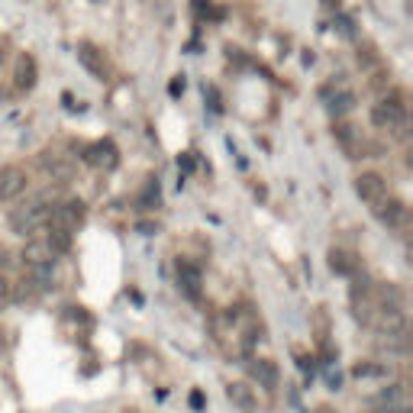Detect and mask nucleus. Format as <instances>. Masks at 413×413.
Instances as JSON below:
<instances>
[{"mask_svg": "<svg viewBox=\"0 0 413 413\" xmlns=\"http://www.w3.org/2000/svg\"><path fill=\"white\" fill-rule=\"evenodd\" d=\"M81 220H85V204L81 200H65V204L52 206L46 226L49 229H62V233H75Z\"/></svg>", "mask_w": 413, "mask_h": 413, "instance_id": "nucleus-4", "label": "nucleus"}, {"mask_svg": "<svg viewBox=\"0 0 413 413\" xmlns=\"http://www.w3.org/2000/svg\"><path fill=\"white\" fill-rule=\"evenodd\" d=\"M371 123L385 132H404V126H407L404 97L394 94V97H385L381 103H375V107H371Z\"/></svg>", "mask_w": 413, "mask_h": 413, "instance_id": "nucleus-1", "label": "nucleus"}, {"mask_svg": "<svg viewBox=\"0 0 413 413\" xmlns=\"http://www.w3.org/2000/svg\"><path fill=\"white\" fill-rule=\"evenodd\" d=\"M78 58H81V65H85L91 75H97V78L107 75V65H103L100 52H97L94 46H81V49H78Z\"/></svg>", "mask_w": 413, "mask_h": 413, "instance_id": "nucleus-10", "label": "nucleus"}, {"mask_svg": "<svg viewBox=\"0 0 413 413\" xmlns=\"http://www.w3.org/2000/svg\"><path fill=\"white\" fill-rule=\"evenodd\" d=\"M26 191V171L19 165H3L0 168V200H13Z\"/></svg>", "mask_w": 413, "mask_h": 413, "instance_id": "nucleus-6", "label": "nucleus"}, {"mask_svg": "<svg viewBox=\"0 0 413 413\" xmlns=\"http://www.w3.org/2000/svg\"><path fill=\"white\" fill-rule=\"evenodd\" d=\"M329 268L336 274H355L358 262L349 252H342V249H333V252H329Z\"/></svg>", "mask_w": 413, "mask_h": 413, "instance_id": "nucleus-13", "label": "nucleus"}, {"mask_svg": "<svg viewBox=\"0 0 413 413\" xmlns=\"http://www.w3.org/2000/svg\"><path fill=\"white\" fill-rule=\"evenodd\" d=\"M319 413H329V410H319Z\"/></svg>", "mask_w": 413, "mask_h": 413, "instance_id": "nucleus-22", "label": "nucleus"}, {"mask_svg": "<svg viewBox=\"0 0 413 413\" xmlns=\"http://www.w3.org/2000/svg\"><path fill=\"white\" fill-rule=\"evenodd\" d=\"M249 371H252V378L262 387H274V385H278V368H274L268 358H258V362H255Z\"/></svg>", "mask_w": 413, "mask_h": 413, "instance_id": "nucleus-11", "label": "nucleus"}, {"mask_svg": "<svg viewBox=\"0 0 413 413\" xmlns=\"http://www.w3.org/2000/svg\"><path fill=\"white\" fill-rule=\"evenodd\" d=\"M3 255H7V249H3V245H0V265H3Z\"/></svg>", "mask_w": 413, "mask_h": 413, "instance_id": "nucleus-21", "label": "nucleus"}, {"mask_svg": "<svg viewBox=\"0 0 413 413\" xmlns=\"http://www.w3.org/2000/svg\"><path fill=\"white\" fill-rule=\"evenodd\" d=\"M42 168H46V175H52V181H68L71 178V165H68L62 155H55V152L42 159Z\"/></svg>", "mask_w": 413, "mask_h": 413, "instance_id": "nucleus-12", "label": "nucleus"}, {"mask_svg": "<svg viewBox=\"0 0 413 413\" xmlns=\"http://www.w3.org/2000/svg\"><path fill=\"white\" fill-rule=\"evenodd\" d=\"M55 249L49 243L46 236H39V239H29L23 245V262L29 265V272H52V265H55Z\"/></svg>", "mask_w": 413, "mask_h": 413, "instance_id": "nucleus-3", "label": "nucleus"}, {"mask_svg": "<svg viewBox=\"0 0 413 413\" xmlns=\"http://www.w3.org/2000/svg\"><path fill=\"white\" fill-rule=\"evenodd\" d=\"M7 297H10V281L3 278V274H0V304L7 301Z\"/></svg>", "mask_w": 413, "mask_h": 413, "instance_id": "nucleus-17", "label": "nucleus"}, {"mask_svg": "<svg viewBox=\"0 0 413 413\" xmlns=\"http://www.w3.org/2000/svg\"><path fill=\"white\" fill-rule=\"evenodd\" d=\"M3 55H7V42L0 39V62H3Z\"/></svg>", "mask_w": 413, "mask_h": 413, "instance_id": "nucleus-19", "label": "nucleus"}, {"mask_svg": "<svg viewBox=\"0 0 413 413\" xmlns=\"http://www.w3.org/2000/svg\"><path fill=\"white\" fill-rule=\"evenodd\" d=\"M200 281H204V274H200L197 265L178 262V284H181V291L188 294V297H197L200 294Z\"/></svg>", "mask_w": 413, "mask_h": 413, "instance_id": "nucleus-8", "label": "nucleus"}, {"mask_svg": "<svg viewBox=\"0 0 413 413\" xmlns=\"http://www.w3.org/2000/svg\"><path fill=\"white\" fill-rule=\"evenodd\" d=\"M94 168H116V161H120V152H116V146H113L110 139H103V142H94L91 149H87V155H85Z\"/></svg>", "mask_w": 413, "mask_h": 413, "instance_id": "nucleus-7", "label": "nucleus"}, {"mask_svg": "<svg viewBox=\"0 0 413 413\" xmlns=\"http://www.w3.org/2000/svg\"><path fill=\"white\" fill-rule=\"evenodd\" d=\"M49 213H52V206L49 204L29 200V204L17 206V210L10 213V226H13V233L29 236V233H36V229H42V226L49 223Z\"/></svg>", "mask_w": 413, "mask_h": 413, "instance_id": "nucleus-2", "label": "nucleus"}, {"mask_svg": "<svg viewBox=\"0 0 413 413\" xmlns=\"http://www.w3.org/2000/svg\"><path fill=\"white\" fill-rule=\"evenodd\" d=\"M352 107H355V97L349 94V91H342V94H336V97H333V100H329V110L336 113V116H342V113H349V110H352Z\"/></svg>", "mask_w": 413, "mask_h": 413, "instance_id": "nucleus-16", "label": "nucleus"}, {"mask_svg": "<svg viewBox=\"0 0 413 413\" xmlns=\"http://www.w3.org/2000/svg\"><path fill=\"white\" fill-rule=\"evenodd\" d=\"M7 346V333H3V326H0V349Z\"/></svg>", "mask_w": 413, "mask_h": 413, "instance_id": "nucleus-20", "label": "nucleus"}, {"mask_svg": "<svg viewBox=\"0 0 413 413\" xmlns=\"http://www.w3.org/2000/svg\"><path fill=\"white\" fill-rule=\"evenodd\" d=\"M375 213L385 226H401L404 223V216H407V206L394 197H385L381 204H375Z\"/></svg>", "mask_w": 413, "mask_h": 413, "instance_id": "nucleus-9", "label": "nucleus"}, {"mask_svg": "<svg viewBox=\"0 0 413 413\" xmlns=\"http://www.w3.org/2000/svg\"><path fill=\"white\" fill-rule=\"evenodd\" d=\"M17 85L23 87V91H29V87L36 85V62L29 55H23L17 62Z\"/></svg>", "mask_w": 413, "mask_h": 413, "instance_id": "nucleus-14", "label": "nucleus"}, {"mask_svg": "<svg viewBox=\"0 0 413 413\" xmlns=\"http://www.w3.org/2000/svg\"><path fill=\"white\" fill-rule=\"evenodd\" d=\"M226 394H229L233 404L243 407V410H252V407H255V397H252V387H249V385H229V387H226Z\"/></svg>", "mask_w": 413, "mask_h": 413, "instance_id": "nucleus-15", "label": "nucleus"}, {"mask_svg": "<svg viewBox=\"0 0 413 413\" xmlns=\"http://www.w3.org/2000/svg\"><path fill=\"white\" fill-rule=\"evenodd\" d=\"M381 413H407L404 407H387V410H381Z\"/></svg>", "mask_w": 413, "mask_h": 413, "instance_id": "nucleus-18", "label": "nucleus"}, {"mask_svg": "<svg viewBox=\"0 0 413 413\" xmlns=\"http://www.w3.org/2000/svg\"><path fill=\"white\" fill-rule=\"evenodd\" d=\"M355 194L365 200V204L375 206V204H381V200L387 197V181L381 178L378 171H362V175L355 178Z\"/></svg>", "mask_w": 413, "mask_h": 413, "instance_id": "nucleus-5", "label": "nucleus"}]
</instances>
